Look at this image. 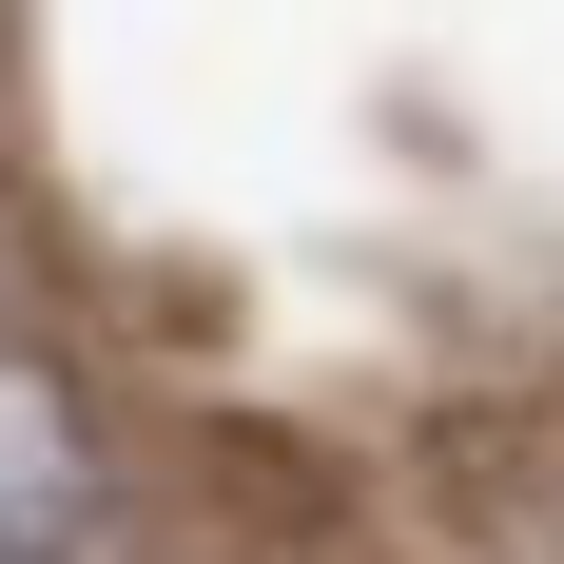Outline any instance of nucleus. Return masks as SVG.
Instances as JSON below:
<instances>
[{"label":"nucleus","instance_id":"f257e3e1","mask_svg":"<svg viewBox=\"0 0 564 564\" xmlns=\"http://www.w3.org/2000/svg\"><path fill=\"white\" fill-rule=\"evenodd\" d=\"M98 429H78V390H58V350L0 332V564H98Z\"/></svg>","mask_w":564,"mask_h":564}]
</instances>
